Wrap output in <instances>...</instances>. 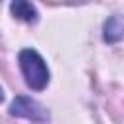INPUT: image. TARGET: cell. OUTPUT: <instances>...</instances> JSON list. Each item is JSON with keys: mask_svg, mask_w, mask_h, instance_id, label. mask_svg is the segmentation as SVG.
<instances>
[{"mask_svg": "<svg viewBox=\"0 0 124 124\" xmlns=\"http://www.w3.org/2000/svg\"><path fill=\"white\" fill-rule=\"evenodd\" d=\"M2 101H4V89L0 87V103H2Z\"/></svg>", "mask_w": 124, "mask_h": 124, "instance_id": "5", "label": "cell"}, {"mask_svg": "<svg viewBox=\"0 0 124 124\" xmlns=\"http://www.w3.org/2000/svg\"><path fill=\"white\" fill-rule=\"evenodd\" d=\"M10 10L14 14L16 19H21L25 23H35L39 19V12L37 8L31 4V2H25V0H16L10 4Z\"/></svg>", "mask_w": 124, "mask_h": 124, "instance_id": "4", "label": "cell"}, {"mask_svg": "<svg viewBox=\"0 0 124 124\" xmlns=\"http://www.w3.org/2000/svg\"><path fill=\"white\" fill-rule=\"evenodd\" d=\"M8 112L16 118H27L31 122H48V118H50L48 110L41 103H37L35 99L27 97V95H17L12 101Z\"/></svg>", "mask_w": 124, "mask_h": 124, "instance_id": "2", "label": "cell"}, {"mask_svg": "<svg viewBox=\"0 0 124 124\" xmlns=\"http://www.w3.org/2000/svg\"><path fill=\"white\" fill-rule=\"evenodd\" d=\"M17 60H19V68L27 87H31L33 91H43L50 81V72L46 68L45 58L35 48H23Z\"/></svg>", "mask_w": 124, "mask_h": 124, "instance_id": "1", "label": "cell"}, {"mask_svg": "<svg viewBox=\"0 0 124 124\" xmlns=\"http://www.w3.org/2000/svg\"><path fill=\"white\" fill-rule=\"evenodd\" d=\"M122 37H124V19H122V16H118V14L110 16L103 25V39L107 43L114 45V43H120Z\"/></svg>", "mask_w": 124, "mask_h": 124, "instance_id": "3", "label": "cell"}]
</instances>
